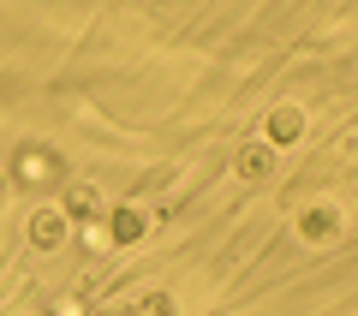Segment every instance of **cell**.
I'll return each instance as SVG.
<instances>
[{
  "instance_id": "obj_2",
  "label": "cell",
  "mask_w": 358,
  "mask_h": 316,
  "mask_svg": "<svg viewBox=\"0 0 358 316\" xmlns=\"http://www.w3.org/2000/svg\"><path fill=\"white\" fill-rule=\"evenodd\" d=\"M233 173L251 179V185H257V179H268V173H275V150H268L263 138H257V143H239V155H233Z\"/></svg>"
},
{
  "instance_id": "obj_1",
  "label": "cell",
  "mask_w": 358,
  "mask_h": 316,
  "mask_svg": "<svg viewBox=\"0 0 358 316\" xmlns=\"http://www.w3.org/2000/svg\"><path fill=\"white\" fill-rule=\"evenodd\" d=\"M66 227H72V221H66L60 209H36V215H30V245H36V251H60Z\"/></svg>"
},
{
  "instance_id": "obj_7",
  "label": "cell",
  "mask_w": 358,
  "mask_h": 316,
  "mask_svg": "<svg viewBox=\"0 0 358 316\" xmlns=\"http://www.w3.org/2000/svg\"><path fill=\"white\" fill-rule=\"evenodd\" d=\"M138 316H179V304L167 299V292H150V299H143V310Z\"/></svg>"
},
{
  "instance_id": "obj_9",
  "label": "cell",
  "mask_w": 358,
  "mask_h": 316,
  "mask_svg": "<svg viewBox=\"0 0 358 316\" xmlns=\"http://www.w3.org/2000/svg\"><path fill=\"white\" fill-rule=\"evenodd\" d=\"M0 203H6V173H0Z\"/></svg>"
},
{
  "instance_id": "obj_4",
  "label": "cell",
  "mask_w": 358,
  "mask_h": 316,
  "mask_svg": "<svg viewBox=\"0 0 358 316\" xmlns=\"http://www.w3.org/2000/svg\"><path fill=\"white\" fill-rule=\"evenodd\" d=\"M334 233H341V215H334V209H305V215H299V239H310V245H329Z\"/></svg>"
},
{
  "instance_id": "obj_5",
  "label": "cell",
  "mask_w": 358,
  "mask_h": 316,
  "mask_svg": "<svg viewBox=\"0 0 358 316\" xmlns=\"http://www.w3.org/2000/svg\"><path fill=\"white\" fill-rule=\"evenodd\" d=\"M143 227H150V221H143V209H114V215H108V233H114V245H138L143 239Z\"/></svg>"
},
{
  "instance_id": "obj_3",
  "label": "cell",
  "mask_w": 358,
  "mask_h": 316,
  "mask_svg": "<svg viewBox=\"0 0 358 316\" xmlns=\"http://www.w3.org/2000/svg\"><path fill=\"white\" fill-rule=\"evenodd\" d=\"M299 138H305V114L299 108H275L268 126H263V143L275 150V143H299Z\"/></svg>"
},
{
  "instance_id": "obj_8",
  "label": "cell",
  "mask_w": 358,
  "mask_h": 316,
  "mask_svg": "<svg viewBox=\"0 0 358 316\" xmlns=\"http://www.w3.org/2000/svg\"><path fill=\"white\" fill-rule=\"evenodd\" d=\"M102 316H138V310H131V304H108Z\"/></svg>"
},
{
  "instance_id": "obj_6",
  "label": "cell",
  "mask_w": 358,
  "mask_h": 316,
  "mask_svg": "<svg viewBox=\"0 0 358 316\" xmlns=\"http://www.w3.org/2000/svg\"><path fill=\"white\" fill-rule=\"evenodd\" d=\"M96 209H102V197H96L90 185H72V191H66V203H60V215H66V221H90Z\"/></svg>"
}]
</instances>
